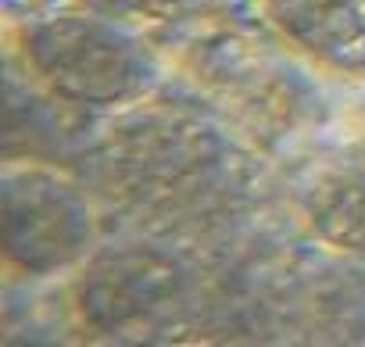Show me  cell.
<instances>
[{
    "label": "cell",
    "mask_w": 365,
    "mask_h": 347,
    "mask_svg": "<svg viewBox=\"0 0 365 347\" xmlns=\"http://www.w3.org/2000/svg\"><path fill=\"white\" fill-rule=\"evenodd\" d=\"M262 11L319 65L365 76V0H262Z\"/></svg>",
    "instance_id": "1"
}]
</instances>
